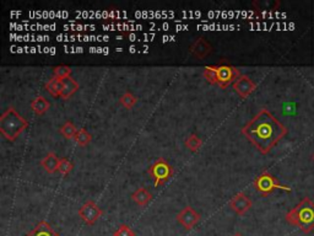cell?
<instances>
[{
    "label": "cell",
    "instance_id": "cell-1",
    "mask_svg": "<svg viewBox=\"0 0 314 236\" xmlns=\"http://www.w3.org/2000/svg\"><path fill=\"white\" fill-rule=\"evenodd\" d=\"M242 134L260 153L268 154L287 134V128L270 111L263 108L242 128Z\"/></svg>",
    "mask_w": 314,
    "mask_h": 236
},
{
    "label": "cell",
    "instance_id": "cell-2",
    "mask_svg": "<svg viewBox=\"0 0 314 236\" xmlns=\"http://www.w3.org/2000/svg\"><path fill=\"white\" fill-rule=\"evenodd\" d=\"M286 222L293 227H297L303 233L314 230V202L308 197L303 198L296 207L286 214Z\"/></svg>",
    "mask_w": 314,
    "mask_h": 236
},
{
    "label": "cell",
    "instance_id": "cell-3",
    "mask_svg": "<svg viewBox=\"0 0 314 236\" xmlns=\"http://www.w3.org/2000/svg\"><path fill=\"white\" fill-rule=\"evenodd\" d=\"M29 127V122L16 112L12 106L7 107L0 117V132L10 142L16 141L17 137Z\"/></svg>",
    "mask_w": 314,
    "mask_h": 236
},
{
    "label": "cell",
    "instance_id": "cell-4",
    "mask_svg": "<svg viewBox=\"0 0 314 236\" xmlns=\"http://www.w3.org/2000/svg\"><path fill=\"white\" fill-rule=\"evenodd\" d=\"M254 189H257L258 192H260L264 196H268V194L272 193L276 189H281V191L286 192H291V187L288 186H283V185L280 184L271 174L269 172H263L260 174L257 179L254 180Z\"/></svg>",
    "mask_w": 314,
    "mask_h": 236
},
{
    "label": "cell",
    "instance_id": "cell-5",
    "mask_svg": "<svg viewBox=\"0 0 314 236\" xmlns=\"http://www.w3.org/2000/svg\"><path fill=\"white\" fill-rule=\"evenodd\" d=\"M150 175L154 177L155 187L161 186L165 184L168 179L173 175V167L166 161L165 159H158L154 165L149 169Z\"/></svg>",
    "mask_w": 314,
    "mask_h": 236
},
{
    "label": "cell",
    "instance_id": "cell-6",
    "mask_svg": "<svg viewBox=\"0 0 314 236\" xmlns=\"http://www.w3.org/2000/svg\"><path fill=\"white\" fill-rule=\"evenodd\" d=\"M103 212H102L101 208L92 202V200H89L86 202L83 207L79 209V215H80L81 219L86 223L88 225H93L99 218L102 217Z\"/></svg>",
    "mask_w": 314,
    "mask_h": 236
},
{
    "label": "cell",
    "instance_id": "cell-7",
    "mask_svg": "<svg viewBox=\"0 0 314 236\" xmlns=\"http://www.w3.org/2000/svg\"><path fill=\"white\" fill-rule=\"evenodd\" d=\"M201 219V215L191 207H184L177 215V222L185 230H191Z\"/></svg>",
    "mask_w": 314,
    "mask_h": 236
},
{
    "label": "cell",
    "instance_id": "cell-8",
    "mask_svg": "<svg viewBox=\"0 0 314 236\" xmlns=\"http://www.w3.org/2000/svg\"><path fill=\"white\" fill-rule=\"evenodd\" d=\"M241 74L236 68L228 64L218 65V84L221 88H227L231 83H234Z\"/></svg>",
    "mask_w": 314,
    "mask_h": 236
},
{
    "label": "cell",
    "instance_id": "cell-9",
    "mask_svg": "<svg viewBox=\"0 0 314 236\" xmlns=\"http://www.w3.org/2000/svg\"><path fill=\"white\" fill-rule=\"evenodd\" d=\"M233 89L241 97L246 98L257 89L254 81L247 75H241L236 81L233 83Z\"/></svg>",
    "mask_w": 314,
    "mask_h": 236
},
{
    "label": "cell",
    "instance_id": "cell-10",
    "mask_svg": "<svg viewBox=\"0 0 314 236\" xmlns=\"http://www.w3.org/2000/svg\"><path fill=\"white\" fill-rule=\"evenodd\" d=\"M229 207L239 215H243L252 208V200L243 192H239L229 200Z\"/></svg>",
    "mask_w": 314,
    "mask_h": 236
},
{
    "label": "cell",
    "instance_id": "cell-11",
    "mask_svg": "<svg viewBox=\"0 0 314 236\" xmlns=\"http://www.w3.org/2000/svg\"><path fill=\"white\" fill-rule=\"evenodd\" d=\"M189 49H190L191 54L200 58V59H203V58L208 57V55L210 54L211 50H213V46L210 45L209 41H206L205 39H203V37H200V39H198L191 43Z\"/></svg>",
    "mask_w": 314,
    "mask_h": 236
},
{
    "label": "cell",
    "instance_id": "cell-12",
    "mask_svg": "<svg viewBox=\"0 0 314 236\" xmlns=\"http://www.w3.org/2000/svg\"><path fill=\"white\" fill-rule=\"evenodd\" d=\"M26 236H62L59 233L55 232L49 223L40 222L36 225L35 229L31 233H29Z\"/></svg>",
    "mask_w": 314,
    "mask_h": 236
},
{
    "label": "cell",
    "instance_id": "cell-13",
    "mask_svg": "<svg viewBox=\"0 0 314 236\" xmlns=\"http://www.w3.org/2000/svg\"><path fill=\"white\" fill-rule=\"evenodd\" d=\"M41 165L48 174H54L59 169V159L54 153H49L45 159L41 161Z\"/></svg>",
    "mask_w": 314,
    "mask_h": 236
},
{
    "label": "cell",
    "instance_id": "cell-14",
    "mask_svg": "<svg viewBox=\"0 0 314 236\" xmlns=\"http://www.w3.org/2000/svg\"><path fill=\"white\" fill-rule=\"evenodd\" d=\"M62 81H63V90H62V95H60V97L64 98V100H66V98L73 96L74 94L79 90V84L76 83V81L71 77L64 79V80Z\"/></svg>",
    "mask_w": 314,
    "mask_h": 236
},
{
    "label": "cell",
    "instance_id": "cell-15",
    "mask_svg": "<svg viewBox=\"0 0 314 236\" xmlns=\"http://www.w3.org/2000/svg\"><path fill=\"white\" fill-rule=\"evenodd\" d=\"M132 198L137 205L145 207V205H147V203L151 202L154 197H152V194L150 193L146 189H142L141 187V189H137L136 191L132 194Z\"/></svg>",
    "mask_w": 314,
    "mask_h": 236
},
{
    "label": "cell",
    "instance_id": "cell-16",
    "mask_svg": "<svg viewBox=\"0 0 314 236\" xmlns=\"http://www.w3.org/2000/svg\"><path fill=\"white\" fill-rule=\"evenodd\" d=\"M49 107H50V102L47 100V98L43 97V96H38V97L33 98V100L31 101L32 111L38 116L43 115L45 111L49 110Z\"/></svg>",
    "mask_w": 314,
    "mask_h": 236
},
{
    "label": "cell",
    "instance_id": "cell-17",
    "mask_svg": "<svg viewBox=\"0 0 314 236\" xmlns=\"http://www.w3.org/2000/svg\"><path fill=\"white\" fill-rule=\"evenodd\" d=\"M45 89H47L48 93L52 96H60L62 95V90H63V81L59 80L57 78H50L49 80L45 83Z\"/></svg>",
    "mask_w": 314,
    "mask_h": 236
},
{
    "label": "cell",
    "instance_id": "cell-18",
    "mask_svg": "<svg viewBox=\"0 0 314 236\" xmlns=\"http://www.w3.org/2000/svg\"><path fill=\"white\" fill-rule=\"evenodd\" d=\"M74 139H75V142L79 144V145L85 146L90 143L91 139H92V136H91V134L89 133L85 128H80L78 132H76L75 138Z\"/></svg>",
    "mask_w": 314,
    "mask_h": 236
},
{
    "label": "cell",
    "instance_id": "cell-19",
    "mask_svg": "<svg viewBox=\"0 0 314 236\" xmlns=\"http://www.w3.org/2000/svg\"><path fill=\"white\" fill-rule=\"evenodd\" d=\"M76 132H78V129H76V127L74 126V123L71 121H66L65 123L60 127V133H62L66 139L75 138Z\"/></svg>",
    "mask_w": 314,
    "mask_h": 236
},
{
    "label": "cell",
    "instance_id": "cell-20",
    "mask_svg": "<svg viewBox=\"0 0 314 236\" xmlns=\"http://www.w3.org/2000/svg\"><path fill=\"white\" fill-rule=\"evenodd\" d=\"M185 145L190 151H196L203 145V141L196 134H190L185 141Z\"/></svg>",
    "mask_w": 314,
    "mask_h": 236
},
{
    "label": "cell",
    "instance_id": "cell-21",
    "mask_svg": "<svg viewBox=\"0 0 314 236\" xmlns=\"http://www.w3.org/2000/svg\"><path fill=\"white\" fill-rule=\"evenodd\" d=\"M204 78L210 84H218V67L209 65L204 68Z\"/></svg>",
    "mask_w": 314,
    "mask_h": 236
},
{
    "label": "cell",
    "instance_id": "cell-22",
    "mask_svg": "<svg viewBox=\"0 0 314 236\" xmlns=\"http://www.w3.org/2000/svg\"><path fill=\"white\" fill-rule=\"evenodd\" d=\"M119 101H121V103L124 106V107L128 108V110H130V108L134 107L135 103L137 102V98L135 97V96L133 95L132 93L127 91V93L124 94V95L121 96Z\"/></svg>",
    "mask_w": 314,
    "mask_h": 236
},
{
    "label": "cell",
    "instance_id": "cell-23",
    "mask_svg": "<svg viewBox=\"0 0 314 236\" xmlns=\"http://www.w3.org/2000/svg\"><path fill=\"white\" fill-rule=\"evenodd\" d=\"M71 74V69L68 65H59V67H55L53 69V75L54 78L59 79V80H64V79L69 78Z\"/></svg>",
    "mask_w": 314,
    "mask_h": 236
},
{
    "label": "cell",
    "instance_id": "cell-24",
    "mask_svg": "<svg viewBox=\"0 0 314 236\" xmlns=\"http://www.w3.org/2000/svg\"><path fill=\"white\" fill-rule=\"evenodd\" d=\"M73 169H74V165L70 160L66 159V157H63V159L59 160V169H58V171H59L60 174L68 175L69 172L73 171Z\"/></svg>",
    "mask_w": 314,
    "mask_h": 236
},
{
    "label": "cell",
    "instance_id": "cell-25",
    "mask_svg": "<svg viewBox=\"0 0 314 236\" xmlns=\"http://www.w3.org/2000/svg\"><path fill=\"white\" fill-rule=\"evenodd\" d=\"M113 236H135V233L133 232V229L130 227H128L126 224H122L121 227L114 232Z\"/></svg>",
    "mask_w": 314,
    "mask_h": 236
},
{
    "label": "cell",
    "instance_id": "cell-26",
    "mask_svg": "<svg viewBox=\"0 0 314 236\" xmlns=\"http://www.w3.org/2000/svg\"><path fill=\"white\" fill-rule=\"evenodd\" d=\"M233 236H242V235H241V234H239V233H237V234H234Z\"/></svg>",
    "mask_w": 314,
    "mask_h": 236
},
{
    "label": "cell",
    "instance_id": "cell-27",
    "mask_svg": "<svg viewBox=\"0 0 314 236\" xmlns=\"http://www.w3.org/2000/svg\"><path fill=\"white\" fill-rule=\"evenodd\" d=\"M313 161H314V154H313Z\"/></svg>",
    "mask_w": 314,
    "mask_h": 236
}]
</instances>
